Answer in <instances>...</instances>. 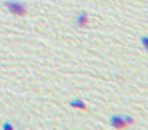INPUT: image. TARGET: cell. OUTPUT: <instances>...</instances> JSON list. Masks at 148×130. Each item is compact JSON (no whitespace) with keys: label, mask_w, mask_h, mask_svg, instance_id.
<instances>
[{"label":"cell","mask_w":148,"mask_h":130,"mask_svg":"<svg viewBox=\"0 0 148 130\" xmlns=\"http://www.w3.org/2000/svg\"><path fill=\"white\" fill-rule=\"evenodd\" d=\"M70 105L73 108H77V109H81V111H87V105L83 100L81 99H75V100H72L70 102Z\"/></svg>","instance_id":"4"},{"label":"cell","mask_w":148,"mask_h":130,"mask_svg":"<svg viewBox=\"0 0 148 130\" xmlns=\"http://www.w3.org/2000/svg\"><path fill=\"white\" fill-rule=\"evenodd\" d=\"M142 42H143V44H144V48H147V38H146V36H143V38H142Z\"/></svg>","instance_id":"6"},{"label":"cell","mask_w":148,"mask_h":130,"mask_svg":"<svg viewBox=\"0 0 148 130\" xmlns=\"http://www.w3.org/2000/svg\"><path fill=\"white\" fill-rule=\"evenodd\" d=\"M123 120L126 121V124H127V125H133V124H134V118H131L130 116H125V117H123Z\"/></svg>","instance_id":"5"},{"label":"cell","mask_w":148,"mask_h":130,"mask_svg":"<svg viewBox=\"0 0 148 130\" xmlns=\"http://www.w3.org/2000/svg\"><path fill=\"white\" fill-rule=\"evenodd\" d=\"M3 129H12V126H9V124H5V125L3 126Z\"/></svg>","instance_id":"7"},{"label":"cell","mask_w":148,"mask_h":130,"mask_svg":"<svg viewBox=\"0 0 148 130\" xmlns=\"http://www.w3.org/2000/svg\"><path fill=\"white\" fill-rule=\"evenodd\" d=\"M4 5L7 7V9L9 10L12 14L14 16H20V17H23V16L27 14V8L23 3L21 1H16V0H8V1L4 3Z\"/></svg>","instance_id":"1"},{"label":"cell","mask_w":148,"mask_h":130,"mask_svg":"<svg viewBox=\"0 0 148 130\" xmlns=\"http://www.w3.org/2000/svg\"><path fill=\"white\" fill-rule=\"evenodd\" d=\"M87 23H88V16L84 12H82L81 14L77 17V25H78L79 28H86Z\"/></svg>","instance_id":"3"},{"label":"cell","mask_w":148,"mask_h":130,"mask_svg":"<svg viewBox=\"0 0 148 130\" xmlns=\"http://www.w3.org/2000/svg\"><path fill=\"white\" fill-rule=\"evenodd\" d=\"M109 124H110V126H112V128H114V129H126L129 126L127 124H126V121L123 120V117L117 116V115H114V116H112V117H110Z\"/></svg>","instance_id":"2"}]
</instances>
